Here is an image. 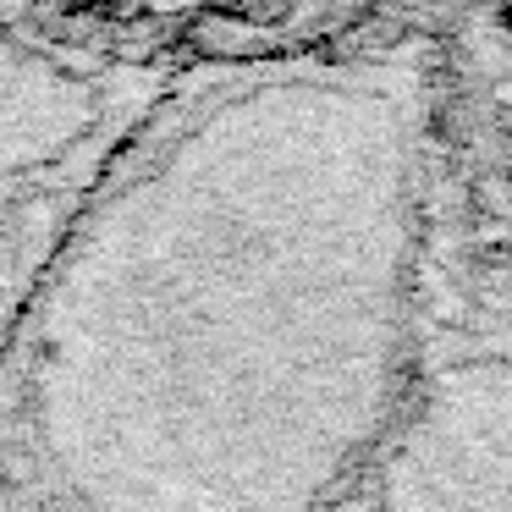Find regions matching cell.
Masks as SVG:
<instances>
[{"label":"cell","mask_w":512,"mask_h":512,"mask_svg":"<svg viewBox=\"0 0 512 512\" xmlns=\"http://www.w3.org/2000/svg\"><path fill=\"white\" fill-rule=\"evenodd\" d=\"M424 39L204 61L0 353V512H325L430 336Z\"/></svg>","instance_id":"obj_1"},{"label":"cell","mask_w":512,"mask_h":512,"mask_svg":"<svg viewBox=\"0 0 512 512\" xmlns=\"http://www.w3.org/2000/svg\"><path fill=\"white\" fill-rule=\"evenodd\" d=\"M188 72L78 0H0V353Z\"/></svg>","instance_id":"obj_2"},{"label":"cell","mask_w":512,"mask_h":512,"mask_svg":"<svg viewBox=\"0 0 512 512\" xmlns=\"http://www.w3.org/2000/svg\"><path fill=\"white\" fill-rule=\"evenodd\" d=\"M325 512H512V325L430 320L386 441Z\"/></svg>","instance_id":"obj_3"}]
</instances>
